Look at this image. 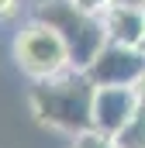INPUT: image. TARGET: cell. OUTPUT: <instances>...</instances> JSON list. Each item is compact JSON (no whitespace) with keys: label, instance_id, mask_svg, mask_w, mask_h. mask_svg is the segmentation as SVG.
<instances>
[{"label":"cell","instance_id":"9c48e42d","mask_svg":"<svg viewBox=\"0 0 145 148\" xmlns=\"http://www.w3.org/2000/svg\"><path fill=\"white\" fill-rule=\"evenodd\" d=\"M69 3H76V7L86 10V14H104L110 7V0H69Z\"/></svg>","mask_w":145,"mask_h":148},{"label":"cell","instance_id":"30bf717a","mask_svg":"<svg viewBox=\"0 0 145 148\" xmlns=\"http://www.w3.org/2000/svg\"><path fill=\"white\" fill-rule=\"evenodd\" d=\"M17 7H21V0H0V21L14 17V14H17Z\"/></svg>","mask_w":145,"mask_h":148},{"label":"cell","instance_id":"52a82bcc","mask_svg":"<svg viewBox=\"0 0 145 148\" xmlns=\"http://www.w3.org/2000/svg\"><path fill=\"white\" fill-rule=\"evenodd\" d=\"M114 141H117V148H145V107L131 114V121L114 134Z\"/></svg>","mask_w":145,"mask_h":148},{"label":"cell","instance_id":"7a4b0ae2","mask_svg":"<svg viewBox=\"0 0 145 148\" xmlns=\"http://www.w3.org/2000/svg\"><path fill=\"white\" fill-rule=\"evenodd\" d=\"M35 21L48 24L55 35L62 38L66 52H69V69L86 73L90 62L100 55V48L107 45V31L100 14H86L69 0H48L35 10Z\"/></svg>","mask_w":145,"mask_h":148},{"label":"cell","instance_id":"8fae6325","mask_svg":"<svg viewBox=\"0 0 145 148\" xmlns=\"http://www.w3.org/2000/svg\"><path fill=\"white\" fill-rule=\"evenodd\" d=\"M131 93H135V100H138V107H145V76L131 86Z\"/></svg>","mask_w":145,"mask_h":148},{"label":"cell","instance_id":"ba28073f","mask_svg":"<svg viewBox=\"0 0 145 148\" xmlns=\"http://www.w3.org/2000/svg\"><path fill=\"white\" fill-rule=\"evenodd\" d=\"M72 148H117V141H114V138H107V134H97V131H86V134L72 138Z\"/></svg>","mask_w":145,"mask_h":148},{"label":"cell","instance_id":"7c38bea8","mask_svg":"<svg viewBox=\"0 0 145 148\" xmlns=\"http://www.w3.org/2000/svg\"><path fill=\"white\" fill-rule=\"evenodd\" d=\"M114 7H131V10H145V0H110Z\"/></svg>","mask_w":145,"mask_h":148},{"label":"cell","instance_id":"8992f818","mask_svg":"<svg viewBox=\"0 0 145 148\" xmlns=\"http://www.w3.org/2000/svg\"><path fill=\"white\" fill-rule=\"evenodd\" d=\"M100 21H104L107 41H114V45H128V48H138V41H142V35H145V10L114 7V3H110L107 10L100 14Z\"/></svg>","mask_w":145,"mask_h":148},{"label":"cell","instance_id":"5b68a950","mask_svg":"<svg viewBox=\"0 0 145 148\" xmlns=\"http://www.w3.org/2000/svg\"><path fill=\"white\" fill-rule=\"evenodd\" d=\"M135 110H138V100H135L131 86H97V97H93V131L114 138L131 121Z\"/></svg>","mask_w":145,"mask_h":148},{"label":"cell","instance_id":"277c9868","mask_svg":"<svg viewBox=\"0 0 145 148\" xmlns=\"http://www.w3.org/2000/svg\"><path fill=\"white\" fill-rule=\"evenodd\" d=\"M86 76H90L93 86H135L145 76V55L138 48L107 41L100 48V55L90 62Z\"/></svg>","mask_w":145,"mask_h":148},{"label":"cell","instance_id":"6da1fadb","mask_svg":"<svg viewBox=\"0 0 145 148\" xmlns=\"http://www.w3.org/2000/svg\"><path fill=\"white\" fill-rule=\"evenodd\" d=\"M93 97L97 86L90 83V76L79 69H66L52 79H38L28 100L41 124L79 138L93 131Z\"/></svg>","mask_w":145,"mask_h":148},{"label":"cell","instance_id":"4fadbf2b","mask_svg":"<svg viewBox=\"0 0 145 148\" xmlns=\"http://www.w3.org/2000/svg\"><path fill=\"white\" fill-rule=\"evenodd\" d=\"M138 52H142V55H145V35H142V41H138Z\"/></svg>","mask_w":145,"mask_h":148},{"label":"cell","instance_id":"3957f363","mask_svg":"<svg viewBox=\"0 0 145 148\" xmlns=\"http://www.w3.org/2000/svg\"><path fill=\"white\" fill-rule=\"evenodd\" d=\"M14 59H17L21 73H28L35 83L69 69V52H66L62 38L41 21H28L21 28V35L14 38Z\"/></svg>","mask_w":145,"mask_h":148}]
</instances>
